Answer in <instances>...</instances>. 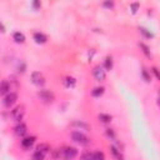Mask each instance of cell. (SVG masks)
Here are the masks:
<instances>
[{
    "label": "cell",
    "mask_w": 160,
    "mask_h": 160,
    "mask_svg": "<svg viewBox=\"0 0 160 160\" xmlns=\"http://www.w3.org/2000/svg\"><path fill=\"white\" fill-rule=\"evenodd\" d=\"M102 6L104 8H108V9H112L114 8V1H104L102 2Z\"/></svg>",
    "instance_id": "obj_28"
},
{
    "label": "cell",
    "mask_w": 160,
    "mask_h": 160,
    "mask_svg": "<svg viewBox=\"0 0 160 160\" xmlns=\"http://www.w3.org/2000/svg\"><path fill=\"white\" fill-rule=\"evenodd\" d=\"M16 100H18V94L11 91V92L8 94L6 96H4V99H2V104H4L5 108L10 109V108L16 102Z\"/></svg>",
    "instance_id": "obj_5"
},
{
    "label": "cell",
    "mask_w": 160,
    "mask_h": 160,
    "mask_svg": "<svg viewBox=\"0 0 160 160\" xmlns=\"http://www.w3.org/2000/svg\"><path fill=\"white\" fill-rule=\"evenodd\" d=\"M1 31H2V32H5V26H4V24H2V22H1Z\"/></svg>",
    "instance_id": "obj_33"
},
{
    "label": "cell",
    "mask_w": 160,
    "mask_h": 160,
    "mask_svg": "<svg viewBox=\"0 0 160 160\" xmlns=\"http://www.w3.org/2000/svg\"><path fill=\"white\" fill-rule=\"evenodd\" d=\"M104 91H105V89L102 86H98V88H94V90L91 91V95L94 98H100L104 94Z\"/></svg>",
    "instance_id": "obj_15"
},
{
    "label": "cell",
    "mask_w": 160,
    "mask_h": 160,
    "mask_svg": "<svg viewBox=\"0 0 160 160\" xmlns=\"http://www.w3.org/2000/svg\"><path fill=\"white\" fill-rule=\"evenodd\" d=\"M111 115H109V114H104V112H101V114H99V120L101 121V122H105V124H108V122H110L111 121Z\"/></svg>",
    "instance_id": "obj_19"
},
{
    "label": "cell",
    "mask_w": 160,
    "mask_h": 160,
    "mask_svg": "<svg viewBox=\"0 0 160 160\" xmlns=\"http://www.w3.org/2000/svg\"><path fill=\"white\" fill-rule=\"evenodd\" d=\"M32 38H34V40H35L38 44H45V42L48 41V36H46L45 34L40 32V31H38V32H34Z\"/></svg>",
    "instance_id": "obj_11"
},
{
    "label": "cell",
    "mask_w": 160,
    "mask_h": 160,
    "mask_svg": "<svg viewBox=\"0 0 160 160\" xmlns=\"http://www.w3.org/2000/svg\"><path fill=\"white\" fill-rule=\"evenodd\" d=\"M151 70H152V72H154V75L156 76V79H158L159 81H160V71L158 70V68H152Z\"/></svg>",
    "instance_id": "obj_30"
},
{
    "label": "cell",
    "mask_w": 160,
    "mask_h": 160,
    "mask_svg": "<svg viewBox=\"0 0 160 160\" xmlns=\"http://www.w3.org/2000/svg\"><path fill=\"white\" fill-rule=\"evenodd\" d=\"M35 140H36L35 136H26V138H24V139L21 140V146H22L24 149H30V148L34 145Z\"/></svg>",
    "instance_id": "obj_10"
},
{
    "label": "cell",
    "mask_w": 160,
    "mask_h": 160,
    "mask_svg": "<svg viewBox=\"0 0 160 160\" xmlns=\"http://www.w3.org/2000/svg\"><path fill=\"white\" fill-rule=\"evenodd\" d=\"M130 9H131L132 14H135V12L138 11V9H139V2H132V4L130 5Z\"/></svg>",
    "instance_id": "obj_29"
},
{
    "label": "cell",
    "mask_w": 160,
    "mask_h": 160,
    "mask_svg": "<svg viewBox=\"0 0 160 160\" xmlns=\"http://www.w3.org/2000/svg\"><path fill=\"white\" fill-rule=\"evenodd\" d=\"M110 150H111V154H112V155L116 158V160H122V155H121L120 150H119L116 146L111 145V146H110Z\"/></svg>",
    "instance_id": "obj_16"
},
{
    "label": "cell",
    "mask_w": 160,
    "mask_h": 160,
    "mask_svg": "<svg viewBox=\"0 0 160 160\" xmlns=\"http://www.w3.org/2000/svg\"><path fill=\"white\" fill-rule=\"evenodd\" d=\"M10 90H11V85H10V82H9L8 80H2L1 84H0V94L4 95V96H6L8 94L11 92Z\"/></svg>",
    "instance_id": "obj_9"
},
{
    "label": "cell",
    "mask_w": 160,
    "mask_h": 160,
    "mask_svg": "<svg viewBox=\"0 0 160 160\" xmlns=\"http://www.w3.org/2000/svg\"><path fill=\"white\" fill-rule=\"evenodd\" d=\"M72 126H76V128H80V129H84V130H90V125H88L86 122L84 121H74L72 122Z\"/></svg>",
    "instance_id": "obj_18"
},
{
    "label": "cell",
    "mask_w": 160,
    "mask_h": 160,
    "mask_svg": "<svg viewBox=\"0 0 160 160\" xmlns=\"http://www.w3.org/2000/svg\"><path fill=\"white\" fill-rule=\"evenodd\" d=\"M139 30H140V32H141L145 38H148V39H152V38H154V34L150 32L148 29H145V28H139Z\"/></svg>",
    "instance_id": "obj_23"
},
{
    "label": "cell",
    "mask_w": 160,
    "mask_h": 160,
    "mask_svg": "<svg viewBox=\"0 0 160 160\" xmlns=\"http://www.w3.org/2000/svg\"><path fill=\"white\" fill-rule=\"evenodd\" d=\"M104 69H105V70H111V69H112V56H111V55H108V56L105 58Z\"/></svg>",
    "instance_id": "obj_14"
},
{
    "label": "cell",
    "mask_w": 160,
    "mask_h": 160,
    "mask_svg": "<svg viewBox=\"0 0 160 160\" xmlns=\"http://www.w3.org/2000/svg\"><path fill=\"white\" fill-rule=\"evenodd\" d=\"M94 159L95 160H105V155L102 151H95L94 152Z\"/></svg>",
    "instance_id": "obj_26"
},
{
    "label": "cell",
    "mask_w": 160,
    "mask_h": 160,
    "mask_svg": "<svg viewBox=\"0 0 160 160\" xmlns=\"http://www.w3.org/2000/svg\"><path fill=\"white\" fill-rule=\"evenodd\" d=\"M28 132V126L24 124V122H19L15 128H14V134L16 135V136H24L25 134Z\"/></svg>",
    "instance_id": "obj_8"
},
{
    "label": "cell",
    "mask_w": 160,
    "mask_h": 160,
    "mask_svg": "<svg viewBox=\"0 0 160 160\" xmlns=\"http://www.w3.org/2000/svg\"><path fill=\"white\" fill-rule=\"evenodd\" d=\"M11 118H12V120H15V121H20V120H22V118H24V115H25V106L24 105H18L16 108H14L12 110H11Z\"/></svg>",
    "instance_id": "obj_4"
},
{
    "label": "cell",
    "mask_w": 160,
    "mask_h": 160,
    "mask_svg": "<svg viewBox=\"0 0 160 160\" xmlns=\"http://www.w3.org/2000/svg\"><path fill=\"white\" fill-rule=\"evenodd\" d=\"M36 151H40V152H42L45 155V154H48L50 151V146L48 144H45V142H41L40 145L36 146Z\"/></svg>",
    "instance_id": "obj_13"
},
{
    "label": "cell",
    "mask_w": 160,
    "mask_h": 160,
    "mask_svg": "<svg viewBox=\"0 0 160 160\" xmlns=\"http://www.w3.org/2000/svg\"><path fill=\"white\" fill-rule=\"evenodd\" d=\"M32 6H34L35 9H39V8H41V2H39V1H32Z\"/></svg>",
    "instance_id": "obj_31"
},
{
    "label": "cell",
    "mask_w": 160,
    "mask_h": 160,
    "mask_svg": "<svg viewBox=\"0 0 160 160\" xmlns=\"http://www.w3.org/2000/svg\"><path fill=\"white\" fill-rule=\"evenodd\" d=\"M141 76H142V79H144L146 82H150V81H151V76H150L149 71H148L145 68L141 69Z\"/></svg>",
    "instance_id": "obj_22"
},
{
    "label": "cell",
    "mask_w": 160,
    "mask_h": 160,
    "mask_svg": "<svg viewBox=\"0 0 160 160\" xmlns=\"http://www.w3.org/2000/svg\"><path fill=\"white\" fill-rule=\"evenodd\" d=\"M31 82L40 88V86H42L45 84V78L40 71H34L31 74Z\"/></svg>",
    "instance_id": "obj_6"
},
{
    "label": "cell",
    "mask_w": 160,
    "mask_h": 160,
    "mask_svg": "<svg viewBox=\"0 0 160 160\" xmlns=\"http://www.w3.org/2000/svg\"><path fill=\"white\" fill-rule=\"evenodd\" d=\"M75 79L74 78H71V76H66L65 79H64V85L66 86V88H74L75 86Z\"/></svg>",
    "instance_id": "obj_17"
},
{
    "label": "cell",
    "mask_w": 160,
    "mask_h": 160,
    "mask_svg": "<svg viewBox=\"0 0 160 160\" xmlns=\"http://www.w3.org/2000/svg\"><path fill=\"white\" fill-rule=\"evenodd\" d=\"M16 70H18V72H25V70H26V64L25 62H22V61H20L19 64H18V66H16Z\"/></svg>",
    "instance_id": "obj_25"
},
{
    "label": "cell",
    "mask_w": 160,
    "mask_h": 160,
    "mask_svg": "<svg viewBox=\"0 0 160 160\" xmlns=\"http://www.w3.org/2000/svg\"><path fill=\"white\" fill-rule=\"evenodd\" d=\"M92 75H94V78H95L96 81L101 82V81H104V80L106 79V70H105L102 66L96 65V66L92 69Z\"/></svg>",
    "instance_id": "obj_3"
},
{
    "label": "cell",
    "mask_w": 160,
    "mask_h": 160,
    "mask_svg": "<svg viewBox=\"0 0 160 160\" xmlns=\"http://www.w3.org/2000/svg\"><path fill=\"white\" fill-rule=\"evenodd\" d=\"M71 139H72L75 142L80 144V145H88V144L90 142L89 138H88L85 134L80 132V131H72V132H71Z\"/></svg>",
    "instance_id": "obj_2"
},
{
    "label": "cell",
    "mask_w": 160,
    "mask_h": 160,
    "mask_svg": "<svg viewBox=\"0 0 160 160\" xmlns=\"http://www.w3.org/2000/svg\"><path fill=\"white\" fill-rule=\"evenodd\" d=\"M139 46H140L141 51H142L148 58H151V54H150V50H149V46H148V45H145L144 42H139Z\"/></svg>",
    "instance_id": "obj_21"
},
{
    "label": "cell",
    "mask_w": 160,
    "mask_h": 160,
    "mask_svg": "<svg viewBox=\"0 0 160 160\" xmlns=\"http://www.w3.org/2000/svg\"><path fill=\"white\" fill-rule=\"evenodd\" d=\"M38 96H39L40 100H41L42 102H45V104H50V102H52V101L55 100L54 94H52L50 90H45V89L39 90V91H38Z\"/></svg>",
    "instance_id": "obj_1"
},
{
    "label": "cell",
    "mask_w": 160,
    "mask_h": 160,
    "mask_svg": "<svg viewBox=\"0 0 160 160\" xmlns=\"http://www.w3.org/2000/svg\"><path fill=\"white\" fill-rule=\"evenodd\" d=\"M106 135H108L111 140H115V132L112 131V129H106Z\"/></svg>",
    "instance_id": "obj_27"
},
{
    "label": "cell",
    "mask_w": 160,
    "mask_h": 160,
    "mask_svg": "<svg viewBox=\"0 0 160 160\" xmlns=\"http://www.w3.org/2000/svg\"><path fill=\"white\" fill-rule=\"evenodd\" d=\"M80 160H95L94 159V152H90V151L82 152L81 156H80Z\"/></svg>",
    "instance_id": "obj_20"
},
{
    "label": "cell",
    "mask_w": 160,
    "mask_h": 160,
    "mask_svg": "<svg viewBox=\"0 0 160 160\" xmlns=\"http://www.w3.org/2000/svg\"><path fill=\"white\" fill-rule=\"evenodd\" d=\"M12 39H14L15 42L22 44V42L25 41V35H24L22 32H20V31H15V32L12 34Z\"/></svg>",
    "instance_id": "obj_12"
},
{
    "label": "cell",
    "mask_w": 160,
    "mask_h": 160,
    "mask_svg": "<svg viewBox=\"0 0 160 160\" xmlns=\"http://www.w3.org/2000/svg\"><path fill=\"white\" fill-rule=\"evenodd\" d=\"M158 105L160 106V91H159V95H158Z\"/></svg>",
    "instance_id": "obj_32"
},
{
    "label": "cell",
    "mask_w": 160,
    "mask_h": 160,
    "mask_svg": "<svg viewBox=\"0 0 160 160\" xmlns=\"http://www.w3.org/2000/svg\"><path fill=\"white\" fill-rule=\"evenodd\" d=\"M62 156L65 160H74L78 156V150L72 146H68L62 150Z\"/></svg>",
    "instance_id": "obj_7"
},
{
    "label": "cell",
    "mask_w": 160,
    "mask_h": 160,
    "mask_svg": "<svg viewBox=\"0 0 160 160\" xmlns=\"http://www.w3.org/2000/svg\"><path fill=\"white\" fill-rule=\"evenodd\" d=\"M44 159H45V155L40 151H35L32 154V160H44Z\"/></svg>",
    "instance_id": "obj_24"
}]
</instances>
